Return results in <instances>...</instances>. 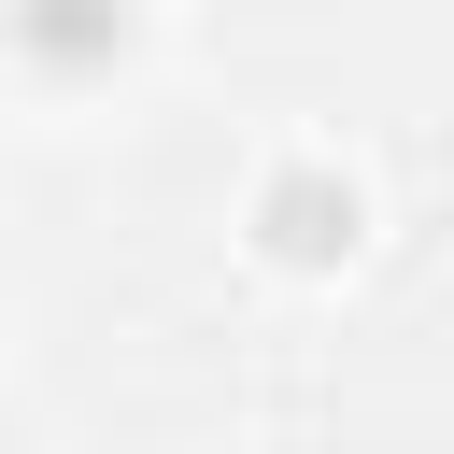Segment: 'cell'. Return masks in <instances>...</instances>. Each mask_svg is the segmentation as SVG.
<instances>
[{"label": "cell", "mask_w": 454, "mask_h": 454, "mask_svg": "<svg viewBox=\"0 0 454 454\" xmlns=\"http://www.w3.org/2000/svg\"><path fill=\"white\" fill-rule=\"evenodd\" d=\"M355 227H369V199H355V170H326V156H284V170L255 184V241H270L284 270H340Z\"/></svg>", "instance_id": "obj_1"}, {"label": "cell", "mask_w": 454, "mask_h": 454, "mask_svg": "<svg viewBox=\"0 0 454 454\" xmlns=\"http://www.w3.org/2000/svg\"><path fill=\"white\" fill-rule=\"evenodd\" d=\"M0 28H14V57H28V71L99 85V71L142 43V0H0Z\"/></svg>", "instance_id": "obj_2"}]
</instances>
